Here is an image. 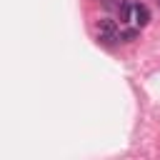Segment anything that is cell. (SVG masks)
I'll return each instance as SVG.
<instances>
[{
  "instance_id": "4",
  "label": "cell",
  "mask_w": 160,
  "mask_h": 160,
  "mask_svg": "<svg viewBox=\"0 0 160 160\" xmlns=\"http://www.w3.org/2000/svg\"><path fill=\"white\" fill-rule=\"evenodd\" d=\"M158 2H160V0H158Z\"/></svg>"
},
{
  "instance_id": "2",
  "label": "cell",
  "mask_w": 160,
  "mask_h": 160,
  "mask_svg": "<svg viewBox=\"0 0 160 160\" xmlns=\"http://www.w3.org/2000/svg\"><path fill=\"white\" fill-rule=\"evenodd\" d=\"M120 38V30H118V22L115 20H100V25H98V40H102V42H115Z\"/></svg>"
},
{
  "instance_id": "3",
  "label": "cell",
  "mask_w": 160,
  "mask_h": 160,
  "mask_svg": "<svg viewBox=\"0 0 160 160\" xmlns=\"http://www.w3.org/2000/svg\"><path fill=\"white\" fill-rule=\"evenodd\" d=\"M135 38H138V30H135V28H132V30H122V32H120V40H135Z\"/></svg>"
},
{
  "instance_id": "1",
  "label": "cell",
  "mask_w": 160,
  "mask_h": 160,
  "mask_svg": "<svg viewBox=\"0 0 160 160\" xmlns=\"http://www.w3.org/2000/svg\"><path fill=\"white\" fill-rule=\"evenodd\" d=\"M118 15H120L122 22H130V25H135V28H145V25L150 22V12H148V8L140 5V2H120Z\"/></svg>"
}]
</instances>
